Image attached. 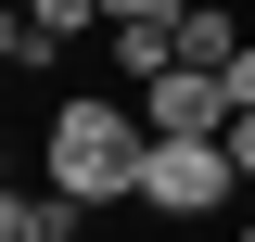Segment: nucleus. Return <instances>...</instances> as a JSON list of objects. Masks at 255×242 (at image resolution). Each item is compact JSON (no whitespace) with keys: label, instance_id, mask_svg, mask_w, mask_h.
Instances as JSON below:
<instances>
[{"label":"nucleus","instance_id":"obj_1","mask_svg":"<svg viewBox=\"0 0 255 242\" xmlns=\"http://www.w3.org/2000/svg\"><path fill=\"white\" fill-rule=\"evenodd\" d=\"M38 166H51V191H77V204H140L153 127L128 115V102H64V115L38 127Z\"/></svg>","mask_w":255,"mask_h":242},{"label":"nucleus","instance_id":"obj_8","mask_svg":"<svg viewBox=\"0 0 255 242\" xmlns=\"http://www.w3.org/2000/svg\"><path fill=\"white\" fill-rule=\"evenodd\" d=\"M230 115H255V38L230 51Z\"/></svg>","mask_w":255,"mask_h":242},{"label":"nucleus","instance_id":"obj_4","mask_svg":"<svg viewBox=\"0 0 255 242\" xmlns=\"http://www.w3.org/2000/svg\"><path fill=\"white\" fill-rule=\"evenodd\" d=\"M77 217H90V204L51 191V179H38V191H0V242H77Z\"/></svg>","mask_w":255,"mask_h":242},{"label":"nucleus","instance_id":"obj_10","mask_svg":"<svg viewBox=\"0 0 255 242\" xmlns=\"http://www.w3.org/2000/svg\"><path fill=\"white\" fill-rule=\"evenodd\" d=\"M230 166H243V179H255V115H230Z\"/></svg>","mask_w":255,"mask_h":242},{"label":"nucleus","instance_id":"obj_2","mask_svg":"<svg viewBox=\"0 0 255 242\" xmlns=\"http://www.w3.org/2000/svg\"><path fill=\"white\" fill-rule=\"evenodd\" d=\"M230 140H153V166H140V204L153 217H217L230 204Z\"/></svg>","mask_w":255,"mask_h":242},{"label":"nucleus","instance_id":"obj_9","mask_svg":"<svg viewBox=\"0 0 255 242\" xmlns=\"http://www.w3.org/2000/svg\"><path fill=\"white\" fill-rule=\"evenodd\" d=\"M153 13H179V0H102V26H153Z\"/></svg>","mask_w":255,"mask_h":242},{"label":"nucleus","instance_id":"obj_3","mask_svg":"<svg viewBox=\"0 0 255 242\" xmlns=\"http://www.w3.org/2000/svg\"><path fill=\"white\" fill-rule=\"evenodd\" d=\"M140 127H153V140H230V77L217 64L153 77V90H140Z\"/></svg>","mask_w":255,"mask_h":242},{"label":"nucleus","instance_id":"obj_7","mask_svg":"<svg viewBox=\"0 0 255 242\" xmlns=\"http://www.w3.org/2000/svg\"><path fill=\"white\" fill-rule=\"evenodd\" d=\"M0 51H13V64H51V51H64V38H51V26H38L26 0H13V26H0Z\"/></svg>","mask_w":255,"mask_h":242},{"label":"nucleus","instance_id":"obj_6","mask_svg":"<svg viewBox=\"0 0 255 242\" xmlns=\"http://www.w3.org/2000/svg\"><path fill=\"white\" fill-rule=\"evenodd\" d=\"M230 51H243V26H230L217 0H179V64H217L230 77Z\"/></svg>","mask_w":255,"mask_h":242},{"label":"nucleus","instance_id":"obj_5","mask_svg":"<svg viewBox=\"0 0 255 242\" xmlns=\"http://www.w3.org/2000/svg\"><path fill=\"white\" fill-rule=\"evenodd\" d=\"M128 64V90H153V77H179V13H153V26H102Z\"/></svg>","mask_w":255,"mask_h":242}]
</instances>
